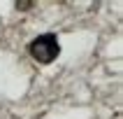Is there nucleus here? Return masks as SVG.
<instances>
[{
    "label": "nucleus",
    "instance_id": "obj_1",
    "mask_svg": "<svg viewBox=\"0 0 123 119\" xmlns=\"http://www.w3.org/2000/svg\"><path fill=\"white\" fill-rule=\"evenodd\" d=\"M28 49H30V56H33L35 61H40V63H51L56 56L61 54L58 40H56V35H51V33L35 37V40L28 44Z\"/></svg>",
    "mask_w": 123,
    "mask_h": 119
}]
</instances>
